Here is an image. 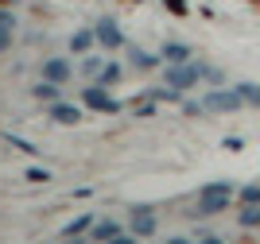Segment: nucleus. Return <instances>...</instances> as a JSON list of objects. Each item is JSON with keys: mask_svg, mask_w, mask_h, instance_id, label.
Segmentation results:
<instances>
[{"mask_svg": "<svg viewBox=\"0 0 260 244\" xmlns=\"http://www.w3.org/2000/svg\"><path fill=\"white\" fill-rule=\"evenodd\" d=\"M233 186L229 182H206L202 190H198V202H194V213L198 217H217L221 210H229V202H233Z\"/></svg>", "mask_w": 260, "mask_h": 244, "instance_id": "obj_1", "label": "nucleus"}, {"mask_svg": "<svg viewBox=\"0 0 260 244\" xmlns=\"http://www.w3.org/2000/svg\"><path fill=\"white\" fill-rule=\"evenodd\" d=\"M163 82L186 93L190 85L202 82V62H167V70H163Z\"/></svg>", "mask_w": 260, "mask_h": 244, "instance_id": "obj_2", "label": "nucleus"}, {"mask_svg": "<svg viewBox=\"0 0 260 244\" xmlns=\"http://www.w3.org/2000/svg\"><path fill=\"white\" fill-rule=\"evenodd\" d=\"M202 105H206V113H237V109L245 105V97L237 93V85H233V89H225V85H214V89L202 97Z\"/></svg>", "mask_w": 260, "mask_h": 244, "instance_id": "obj_3", "label": "nucleus"}, {"mask_svg": "<svg viewBox=\"0 0 260 244\" xmlns=\"http://www.w3.org/2000/svg\"><path fill=\"white\" fill-rule=\"evenodd\" d=\"M155 229H159V221H155V210H152V205H132V213H128V233L136 236V240H148V236H155Z\"/></svg>", "mask_w": 260, "mask_h": 244, "instance_id": "obj_4", "label": "nucleus"}, {"mask_svg": "<svg viewBox=\"0 0 260 244\" xmlns=\"http://www.w3.org/2000/svg\"><path fill=\"white\" fill-rule=\"evenodd\" d=\"M82 101H86V105L93 109V113H120V109H124V105L117 101V97H113V93L105 89V85H89L86 93H82Z\"/></svg>", "mask_w": 260, "mask_h": 244, "instance_id": "obj_5", "label": "nucleus"}, {"mask_svg": "<svg viewBox=\"0 0 260 244\" xmlns=\"http://www.w3.org/2000/svg\"><path fill=\"white\" fill-rule=\"evenodd\" d=\"M93 31H98V43L105 47V51H117V47H124V31H120L117 16H101Z\"/></svg>", "mask_w": 260, "mask_h": 244, "instance_id": "obj_6", "label": "nucleus"}, {"mask_svg": "<svg viewBox=\"0 0 260 244\" xmlns=\"http://www.w3.org/2000/svg\"><path fill=\"white\" fill-rule=\"evenodd\" d=\"M70 74H78V70L66 62V58H47L43 62V78H51V82H58V85H62Z\"/></svg>", "mask_w": 260, "mask_h": 244, "instance_id": "obj_7", "label": "nucleus"}, {"mask_svg": "<svg viewBox=\"0 0 260 244\" xmlns=\"http://www.w3.org/2000/svg\"><path fill=\"white\" fill-rule=\"evenodd\" d=\"M51 120H54V124H78V120H82V109L66 105V101H54V105H51Z\"/></svg>", "mask_w": 260, "mask_h": 244, "instance_id": "obj_8", "label": "nucleus"}, {"mask_svg": "<svg viewBox=\"0 0 260 244\" xmlns=\"http://www.w3.org/2000/svg\"><path fill=\"white\" fill-rule=\"evenodd\" d=\"M89 236H93V240H113V244H117L120 236H124V229H120L117 221H109V217H105V221H93Z\"/></svg>", "mask_w": 260, "mask_h": 244, "instance_id": "obj_9", "label": "nucleus"}, {"mask_svg": "<svg viewBox=\"0 0 260 244\" xmlns=\"http://www.w3.org/2000/svg\"><path fill=\"white\" fill-rule=\"evenodd\" d=\"M237 225H241V229H249V233H256V229H260V202H241Z\"/></svg>", "mask_w": 260, "mask_h": 244, "instance_id": "obj_10", "label": "nucleus"}, {"mask_svg": "<svg viewBox=\"0 0 260 244\" xmlns=\"http://www.w3.org/2000/svg\"><path fill=\"white\" fill-rule=\"evenodd\" d=\"M89 229H93V213H82V217H74V221L62 229V236H66V240H74V236H86Z\"/></svg>", "mask_w": 260, "mask_h": 244, "instance_id": "obj_11", "label": "nucleus"}, {"mask_svg": "<svg viewBox=\"0 0 260 244\" xmlns=\"http://www.w3.org/2000/svg\"><path fill=\"white\" fill-rule=\"evenodd\" d=\"M120 78H124V70H120L117 62H105V66L98 70V85H105V89H113V85H117Z\"/></svg>", "mask_w": 260, "mask_h": 244, "instance_id": "obj_12", "label": "nucleus"}, {"mask_svg": "<svg viewBox=\"0 0 260 244\" xmlns=\"http://www.w3.org/2000/svg\"><path fill=\"white\" fill-rule=\"evenodd\" d=\"M128 62L136 66V70H155V54H148V51H140V47H128Z\"/></svg>", "mask_w": 260, "mask_h": 244, "instance_id": "obj_13", "label": "nucleus"}, {"mask_svg": "<svg viewBox=\"0 0 260 244\" xmlns=\"http://www.w3.org/2000/svg\"><path fill=\"white\" fill-rule=\"evenodd\" d=\"M163 62H190V47L186 43H167L163 47Z\"/></svg>", "mask_w": 260, "mask_h": 244, "instance_id": "obj_14", "label": "nucleus"}, {"mask_svg": "<svg viewBox=\"0 0 260 244\" xmlns=\"http://www.w3.org/2000/svg\"><path fill=\"white\" fill-rule=\"evenodd\" d=\"M93 43H98V31H74V35H70V51H74V54H86Z\"/></svg>", "mask_w": 260, "mask_h": 244, "instance_id": "obj_15", "label": "nucleus"}, {"mask_svg": "<svg viewBox=\"0 0 260 244\" xmlns=\"http://www.w3.org/2000/svg\"><path fill=\"white\" fill-rule=\"evenodd\" d=\"M35 97H39V101H47V105H54V101H58V82L43 78V82L35 85Z\"/></svg>", "mask_w": 260, "mask_h": 244, "instance_id": "obj_16", "label": "nucleus"}, {"mask_svg": "<svg viewBox=\"0 0 260 244\" xmlns=\"http://www.w3.org/2000/svg\"><path fill=\"white\" fill-rule=\"evenodd\" d=\"M237 93L245 97V105L260 109V85H256V82H241V85H237Z\"/></svg>", "mask_w": 260, "mask_h": 244, "instance_id": "obj_17", "label": "nucleus"}, {"mask_svg": "<svg viewBox=\"0 0 260 244\" xmlns=\"http://www.w3.org/2000/svg\"><path fill=\"white\" fill-rule=\"evenodd\" d=\"M202 82H210V85H225V70H221V66H206V62H202Z\"/></svg>", "mask_w": 260, "mask_h": 244, "instance_id": "obj_18", "label": "nucleus"}, {"mask_svg": "<svg viewBox=\"0 0 260 244\" xmlns=\"http://www.w3.org/2000/svg\"><path fill=\"white\" fill-rule=\"evenodd\" d=\"M237 198H241V202H260V182H249V186H241Z\"/></svg>", "mask_w": 260, "mask_h": 244, "instance_id": "obj_19", "label": "nucleus"}, {"mask_svg": "<svg viewBox=\"0 0 260 244\" xmlns=\"http://www.w3.org/2000/svg\"><path fill=\"white\" fill-rule=\"evenodd\" d=\"M163 8L171 12V16H186V12H190V4H186V0H163Z\"/></svg>", "mask_w": 260, "mask_h": 244, "instance_id": "obj_20", "label": "nucleus"}, {"mask_svg": "<svg viewBox=\"0 0 260 244\" xmlns=\"http://www.w3.org/2000/svg\"><path fill=\"white\" fill-rule=\"evenodd\" d=\"M4 140H8V144H16V148H20V151H27V155H35V144H27V140L12 136V132H4Z\"/></svg>", "mask_w": 260, "mask_h": 244, "instance_id": "obj_21", "label": "nucleus"}, {"mask_svg": "<svg viewBox=\"0 0 260 244\" xmlns=\"http://www.w3.org/2000/svg\"><path fill=\"white\" fill-rule=\"evenodd\" d=\"M183 113H186V117H206V105H202V101H186Z\"/></svg>", "mask_w": 260, "mask_h": 244, "instance_id": "obj_22", "label": "nucleus"}, {"mask_svg": "<svg viewBox=\"0 0 260 244\" xmlns=\"http://www.w3.org/2000/svg\"><path fill=\"white\" fill-rule=\"evenodd\" d=\"M0 27H4V31H16V16H12L8 8H0Z\"/></svg>", "mask_w": 260, "mask_h": 244, "instance_id": "obj_23", "label": "nucleus"}, {"mask_svg": "<svg viewBox=\"0 0 260 244\" xmlns=\"http://www.w3.org/2000/svg\"><path fill=\"white\" fill-rule=\"evenodd\" d=\"M98 70H101V58H86V62H82V70H78V74H93V78H98Z\"/></svg>", "mask_w": 260, "mask_h": 244, "instance_id": "obj_24", "label": "nucleus"}, {"mask_svg": "<svg viewBox=\"0 0 260 244\" xmlns=\"http://www.w3.org/2000/svg\"><path fill=\"white\" fill-rule=\"evenodd\" d=\"M27 179H31V182H47L51 175H47L43 167H27Z\"/></svg>", "mask_w": 260, "mask_h": 244, "instance_id": "obj_25", "label": "nucleus"}, {"mask_svg": "<svg viewBox=\"0 0 260 244\" xmlns=\"http://www.w3.org/2000/svg\"><path fill=\"white\" fill-rule=\"evenodd\" d=\"M194 240H210V244H217L221 236H217V233H210V229H198V233H194Z\"/></svg>", "mask_w": 260, "mask_h": 244, "instance_id": "obj_26", "label": "nucleus"}, {"mask_svg": "<svg viewBox=\"0 0 260 244\" xmlns=\"http://www.w3.org/2000/svg\"><path fill=\"white\" fill-rule=\"evenodd\" d=\"M4 51H12V31H4V27H0V54Z\"/></svg>", "mask_w": 260, "mask_h": 244, "instance_id": "obj_27", "label": "nucleus"}, {"mask_svg": "<svg viewBox=\"0 0 260 244\" xmlns=\"http://www.w3.org/2000/svg\"><path fill=\"white\" fill-rule=\"evenodd\" d=\"M8 4H20V0H8Z\"/></svg>", "mask_w": 260, "mask_h": 244, "instance_id": "obj_28", "label": "nucleus"}, {"mask_svg": "<svg viewBox=\"0 0 260 244\" xmlns=\"http://www.w3.org/2000/svg\"><path fill=\"white\" fill-rule=\"evenodd\" d=\"M132 4H140V0H132Z\"/></svg>", "mask_w": 260, "mask_h": 244, "instance_id": "obj_29", "label": "nucleus"}]
</instances>
